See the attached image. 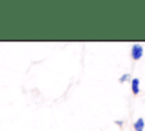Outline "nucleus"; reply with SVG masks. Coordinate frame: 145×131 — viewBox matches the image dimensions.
Wrapping results in <instances>:
<instances>
[{"mask_svg": "<svg viewBox=\"0 0 145 131\" xmlns=\"http://www.w3.org/2000/svg\"><path fill=\"white\" fill-rule=\"evenodd\" d=\"M143 54H144V48L142 44L139 43H134L131 46V49H130V56L133 58V60H139L142 57H143Z\"/></svg>", "mask_w": 145, "mask_h": 131, "instance_id": "nucleus-1", "label": "nucleus"}, {"mask_svg": "<svg viewBox=\"0 0 145 131\" xmlns=\"http://www.w3.org/2000/svg\"><path fill=\"white\" fill-rule=\"evenodd\" d=\"M130 89H131V92L133 95L137 96L140 91V80L138 77H133L130 80Z\"/></svg>", "mask_w": 145, "mask_h": 131, "instance_id": "nucleus-2", "label": "nucleus"}, {"mask_svg": "<svg viewBox=\"0 0 145 131\" xmlns=\"http://www.w3.org/2000/svg\"><path fill=\"white\" fill-rule=\"evenodd\" d=\"M133 126H134L135 131H138V130H144V128H145V121H144V118H143V117L137 118V120L134 122Z\"/></svg>", "mask_w": 145, "mask_h": 131, "instance_id": "nucleus-3", "label": "nucleus"}, {"mask_svg": "<svg viewBox=\"0 0 145 131\" xmlns=\"http://www.w3.org/2000/svg\"><path fill=\"white\" fill-rule=\"evenodd\" d=\"M118 80H119L120 83H125V82H127V81H130V80H131V79H130V74H129V73H125V74H122Z\"/></svg>", "mask_w": 145, "mask_h": 131, "instance_id": "nucleus-4", "label": "nucleus"}, {"mask_svg": "<svg viewBox=\"0 0 145 131\" xmlns=\"http://www.w3.org/2000/svg\"><path fill=\"white\" fill-rule=\"evenodd\" d=\"M138 131H144V130H138Z\"/></svg>", "mask_w": 145, "mask_h": 131, "instance_id": "nucleus-5", "label": "nucleus"}]
</instances>
